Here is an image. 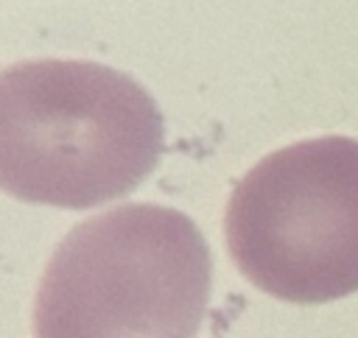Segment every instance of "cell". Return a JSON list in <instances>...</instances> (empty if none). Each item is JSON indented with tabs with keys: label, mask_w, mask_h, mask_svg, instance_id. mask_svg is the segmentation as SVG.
Wrapping results in <instances>:
<instances>
[{
	"label": "cell",
	"mask_w": 358,
	"mask_h": 338,
	"mask_svg": "<svg viewBox=\"0 0 358 338\" xmlns=\"http://www.w3.org/2000/svg\"><path fill=\"white\" fill-rule=\"evenodd\" d=\"M235 268L263 293L322 304L358 291V140L313 137L263 156L224 212Z\"/></svg>",
	"instance_id": "3"
},
{
	"label": "cell",
	"mask_w": 358,
	"mask_h": 338,
	"mask_svg": "<svg viewBox=\"0 0 358 338\" xmlns=\"http://www.w3.org/2000/svg\"><path fill=\"white\" fill-rule=\"evenodd\" d=\"M213 260L179 210L123 204L73 226L34 299V338H193Z\"/></svg>",
	"instance_id": "2"
},
{
	"label": "cell",
	"mask_w": 358,
	"mask_h": 338,
	"mask_svg": "<svg viewBox=\"0 0 358 338\" xmlns=\"http://www.w3.org/2000/svg\"><path fill=\"white\" fill-rule=\"evenodd\" d=\"M162 115L126 73L76 59L0 70V190L90 210L129 196L162 154Z\"/></svg>",
	"instance_id": "1"
}]
</instances>
